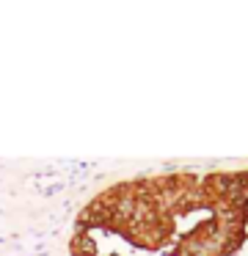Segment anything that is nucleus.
Masks as SVG:
<instances>
[{
  "label": "nucleus",
  "instance_id": "nucleus-1",
  "mask_svg": "<svg viewBox=\"0 0 248 256\" xmlns=\"http://www.w3.org/2000/svg\"><path fill=\"white\" fill-rule=\"evenodd\" d=\"M69 256H248V168H185L105 184L75 215Z\"/></svg>",
  "mask_w": 248,
  "mask_h": 256
}]
</instances>
